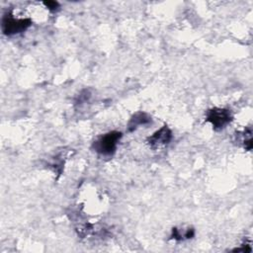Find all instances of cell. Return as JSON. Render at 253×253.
<instances>
[{"mask_svg": "<svg viewBox=\"0 0 253 253\" xmlns=\"http://www.w3.org/2000/svg\"><path fill=\"white\" fill-rule=\"evenodd\" d=\"M230 112L226 109L213 108L207 114V121L213 126V128L220 129L231 121Z\"/></svg>", "mask_w": 253, "mask_h": 253, "instance_id": "cell-2", "label": "cell"}, {"mask_svg": "<svg viewBox=\"0 0 253 253\" xmlns=\"http://www.w3.org/2000/svg\"><path fill=\"white\" fill-rule=\"evenodd\" d=\"M171 138H172V132L165 126L162 128H160L158 131L153 133V135H151L148 138V142L151 146L158 147V146L167 144L171 140Z\"/></svg>", "mask_w": 253, "mask_h": 253, "instance_id": "cell-4", "label": "cell"}, {"mask_svg": "<svg viewBox=\"0 0 253 253\" xmlns=\"http://www.w3.org/2000/svg\"><path fill=\"white\" fill-rule=\"evenodd\" d=\"M149 122H150V118L146 114H144V113H137V114H135L130 119L129 124H128V128H129V130H133L138 126L146 125Z\"/></svg>", "mask_w": 253, "mask_h": 253, "instance_id": "cell-5", "label": "cell"}, {"mask_svg": "<svg viewBox=\"0 0 253 253\" xmlns=\"http://www.w3.org/2000/svg\"><path fill=\"white\" fill-rule=\"evenodd\" d=\"M122 134L118 131H112L101 136L93 144V148L103 155H111L115 152L117 144L121 138Z\"/></svg>", "mask_w": 253, "mask_h": 253, "instance_id": "cell-1", "label": "cell"}, {"mask_svg": "<svg viewBox=\"0 0 253 253\" xmlns=\"http://www.w3.org/2000/svg\"><path fill=\"white\" fill-rule=\"evenodd\" d=\"M44 5L50 10H55L58 6V3L54 2V1H48V2H44Z\"/></svg>", "mask_w": 253, "mask_h": 253, "instance_id": "cell-6", "label": "cell"}, {"mask_svg": "<svg viewBox=\"0 0 253 253\" xmlns=\"http://www.w3.org/2000/svg\"><path fill=\"white\" fill-rule=\"evenodd\" d=\"M31 26L29 19H15L13 17H5L3 20V31L6 35H14L21 33Z\"/></svg>", "mask_w": 253, "mask_h": 253, "instance_id": "cell-3", "label": "cell"}]
</instances>
